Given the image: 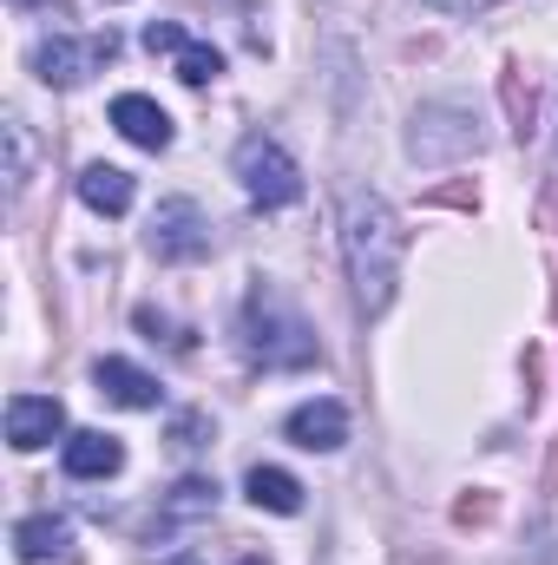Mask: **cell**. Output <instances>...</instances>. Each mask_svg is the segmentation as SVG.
<instances>
[{"label": "cell", "instance_id": "1", "mask_svg": "<svg viewBox=\"0 0 558 565\" xmlns=\"http://www.w3.org/2000/svg\"><path fill=\"white\" fill-rule=\"evenodd\" d=\"M401 257H408V231L395 217V204L382 191H342V264L355 282V302L368 316H382L395 302V282H401Z\"/></svg>", "mask_w": 558, "mask_h": 565}, {"label": "cell", "instance_id": "2", "mask_svg": "<svg viewBox=\"0 0 558 565\" xmlns=\"http://www.w3.org/2000/svg\"><path fill=\"white\" fill-rule=\"evenodd\" d=\"M244 349H250V362H264V369H315V335H309V322L296 316V302H289L282 289H270V282L250 289Z\"/></svg>", "mask_w": 558, "mask_h": 565}, {"label": "cell", "instance_id": "3", "mask_svg": "<svg viewBox=\"0 0 558 565\" xmlns=\"http://www.w3.org/2000/svg\"><path fill=\"white\" fill-rule=\"evenodd\" d=\"M230 171H237L244 198H250V204H264V211H282V204H296V198H302V171H296V158H289L270 132L237 139Z\"/></svg>", "mask_w": 558, "mask_h": 565}, {"label": "cell", "instance_id": "4", "mask_svg": "<svg viewBox=\"0 0 558 565\" xmlns=\"http://www.w3.org/2000/svg\"><path fill=\"white\" fill-rule=\"evenodd\" d=\"M112 53H119L112 33H86V40L79 33H46V40H33V60L26 66H33L40 86H60L66 93V86H86Z\"/></svg>", "mask_w": 558, "mask_h": 565}, {"label": "cell", "instance_id": "5", "mask_svg": "<svg viewBox=\"0 0 558 565\" xmlns=\"http://www.w3.org/2000/svg\"><path fill=\"white\" fill-rule=\"evenodd\" d=\"M466 151H480V119L466 106H453V99L420 106L415 126H408V158L415 164H453Z\"/></svg>", "mask_w": 558, "mask_h": 565}, {"label": "cell", "instance_id": "6", "mask_svg": "<svg viewBox=\"0 0 558 565\" xmlns=\"http://www.w3.org/2000/svg\"><path fill=\"white\" fill-rule=\"evenodd\" d=\"M144 244H151L158 264H204L217 237H211V217H204L191 198H164V204L151 211V237H144Z\"/></svg>", "mask_w": 558, "mask_h": 565}, {"label": "cell", "instance_id": "7", "mask_svg": "<svg viewBox=\"0 0 558 565\" xmlns=\"http://www.w3.org/2000/svg\"><path fill=\"white\" fill-rule=\"evenodd\" d=\"M46 440H66V408L60 395H13L7 402V447L13 454H33Z\"/></svg>", "mask_w": 558, "mask_h": 565}, {"label": "cell", "instance_id": "8", "mask_svg": "<svg viewBox=\"0 0 558 565\" xmlns=\"http://www.w3.org/2000/svg\"><path fill=\"white\" fill-rule=\"evenodd\" d=\"M282 434H289L302 454H335V447L348 440V408H342V402H329V395L296 402V408L282 415Z\"/></svg>", "mask_w": 558, "mask_h": 565}, {"label": "cell", "instance_id": "9", "mask_svg": "<svg viewBox=\"0 0 558 565\" xmlns=\"http://www.w3.org/2000/svg\"><path fill=\"white\" fill-rule=\"evenodd\" d=\"M60 467H66L73 480H112V473L126 467V440L106 434V427H73V434L60 440Z\"/></svg>", "mask_w": 558, "mask_h": 565}, {"label": "cell", "instance_id": "10", "mask_svg": "<svg viewBox=\"0 0 558 565\" xmlns=\"http://www.w3.org/2000/svg\"><path fill=\"white\" fill-rule=\"evenodd\" d=\"M93 388H99L112 408H132V415H144V408L164 402L158 375H144L139 362H126V355H99V362H93Z\"/></svg>", "mask_w": 558, "mask_h": 565}, {"label": "cell", "instance_id": "11", "mask_svg": "<svg viewBox=\"0 0 558 565\" xmlns=\"http://www.w3.org/2000/svg\"><path fill=\"white\" fill-rule=\"evenodd\" d=\"M112 126L139 145V151H164L171 145V113L158 99H144V93H119L112 99Z\"/></svg>", "mask_w": 558, "mask_h": 565}, {"label": "cell", "instance_id": "12", "mask_svg": "<svg viewBox=\"0 0 558 565\" xmlns=\"http://www.w3.org/2000/svg\"><path fill=\"white\" fill-rule=\"evenodd\" d=\"M79 198H86V211H99V217H126L132 198H139V184H132V171H119V164H86V171H79Z\"/></svg>", "mask_w": 558, "mask_h": 565}, {"label": "cell", "instance_id": "13", "mask_svg": "<svg viewBox=\"0 0 558 565\" xmlns=\"http://www.w3.org/2000/svg\"><path fill=\"white\" fill-rule=\"evenodd\" d=\"M244 493H250V507H264V513H302V480L296 473H282V467H250V480H244Z\"/></svg>", "mask_w": 558, "mask_h": 565}, {"label": "cell", "instance_id": "14", "mask_svg": "<svg viewBox=\"0 0 558 565\" xmlns=\"http://www.w3.org/2000/svg\"><path fill=\"white\" fill-rule=\"evenodd\" d=\"M66 540H73V533H66V520H53V513H33V520H20V526H13V553H20L26 565L60 559V553H66Z\"/></svg>", "mask_w": 558, "mask_h": 565}, {"label": "cell", "instance_id": "15", "mask_svg": "<svg viewBox=\"0 0 558 565\" xmlns=\"http://www.w3.org/2000/svg\"><path fill=\"white\" fill-rule=\"evenodd\" d=\"M158 513H164L171 526H178V520H211V513H217V480H197V473H191V480H178V487L164 493V507H158Z\"/></svg>", "mask_w": 558, "mask_h": 565}, {"label": "cell", "instance_id": "16", "mask_svg": "<svg viewBox=\"0 0 558 565\" xmlns=\"http://www.w3.org/2000/svg\"><path fill=\"white\" fill-rule=\"evenodd\" d=\"M0 132H7V191L20 198V191H26V178H33V139H26V119H20V113H7V126H0Z\"/></svg>", "mask_w": 558, "mask_h": 565}, {"label": "cell", "instance_id": "17", "mask_svg": "<svg viewBox=\"0 0 558 565\" xmlns=\"http://www.w3.org/2000/svg\"><path fill=\"white\" fill-rule=\"evenodd\" d=\"M171 66H178V79H184V86H211V79L224 73V53H217V46H204V40H184V46L171 53Z\"/></svg>", "mask_w": 558, "mask_h": 565}, {"label": "cell", "instance_id": "18", "mask_svg": "<svg viewBox=\"0 0 558 565\" xmlns=\"http://www.w3.org/2000/svg\"><path fill=\"white\" fill-rule=\"evenodd\" d=\"M184 40H191V33H184V26H171V20H151V26H144V46H151V53H178Z\"/></svg>", "mask_w": 558, "mask_h": 565}, {"label": "cell", "instance_id": "19", "mask_svg": "<svg viewBox=\"0 0 558 565\" xmlns=\"http://www.w3.org/2000/svg\"><path fill=\"white\" fill-rule=\"evenodd\" d=\"M433 13H486V7H500V0H427Z\"/></svg>", "mask_w": 558, "mask_h": 565}, {"label": "cell", "instance_id": "20", "mask_svg": "<svg viewBox=\"0 0 558 565\" xmlns=\"http://www.w3.org/2000/svg\"><path fill=\"white\" fill-rule=\"evenodd\" d=\"M197 415H191V422H178V434H171V447H178V454H191V447H197Z\"/></svg>", "mask_w": 558, "mask_h": 565}, {"label": "cell", "instance_id": "21", "mask_svg": "<svg viewBox=\"0 0 558 565\" xmlns=\"http://www.w3.org/2000/svg\"><path fill=\"white\" fill-rule=\"evenodd\" d=\"M164 565H197V559H191V553H178V559H164Z\"/></svg>", "mask_w": 558, "mask_h": 565}, {"label": "cell", "instance_id": "22", "mask_svg": "<svg viewBox=\"0 0 558 565\" xmlns=\"http://www.w3.org/2000/svg\"><path fill=\"white\" fill-rule=\"evenodd\" d=\"M13 7H40V0H13Z\"/></svg>", "mask_w": 558, "mask_h": 565}, {"label": "cell", "instance_id": "23", "mask_svg": "<svg viewBox=\"0 0 558 565\" xmlns=\"http://www.w3.org/2000/svg\"><path fill=\"white\" fill-rule=\"evenodd\" d=\"M237 565H264V559H237Z\"/></svg>", "mask_w": 558, "mask_h": 565}]
</instances>
